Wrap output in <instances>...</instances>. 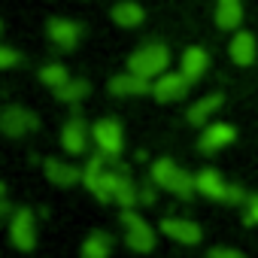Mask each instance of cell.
Wrapping results in <instances>:
<instances>
[{
    "mask_svg": "<svg viewBox=\"0 0 258 258\" xmlns=\"http://www.w3.org/2000/svg\"><path fill=\"white\" fill-rule=\"evenodd\" d=\"M109 164H115V158H109V155H94L91 161H88V167L82 170V182L88 185V191L100 201V204H106V201H115V185H118V179H121V173L112 167L109 170Z\"/></svg>",
    "mask_w": 258,
    "mask_h": 258,
    "instance_id": "1",
    "label": "cell"
},
{
    "mask_svg": "<svg viewBox=\"0 0 258 258\" xmlns=\"http://www.w3.org/2000/svg\"><path fill=\"white\" fill-rule=\"evenodd\" d=\"M152 182L170 195H179V198H191L195 188H198V176L185 173L179 164H173L170 158H158L152 164Z\"/></svg>",
    "mask_w": 258,
    "mask_h": 258,
    "instance_id": "2",
    "label": "cell"
},
{
    "mask_svg": "<svg viewBox=\"0 0 258 258\" xmlns=\"http://www.w3.org/2000/svg\"><path fill=\"white\" fill-rule=\"evenodd\" d=\"M167 64H170V52L161 43H146L127 58V70L140 73L146 79H158L161 73H167Z\"/></svg>",
    "mask_w": 258,
    "mask_h": 258,
    "instance_id": "3",
    "label": "cell"
},
{
    "mask_svg": "<svg viewBox=\"0 0 258 258\" xmlns=\"http://www.w3.org/2000/svg\"><path fill=\"white\" fill-rule=\"evenodd\" d=\"M198 191L213 198V201H225V204H243V191L237 185H228L216 170H201L198 173Z\"/></svg>",
    "mask_w": 258,
    "mask_h": 258,
    "instance_id": "4",
    "label": "cell"
},
{
    "mask_svg": "<svg viewBox=\"0 0 258 258\" xmlns=\"http://www.w3.org/2000/svg\"><path fill=\"white\" fill-rule=\"evenodd\" d=\"M121 222H124V228H127L124 243L131 246L134 252H152V249H155V234H152V228L146 225V219H140L134 210H124V213H121Z\"/></svg>",
    "mask_w": 258,
    "mask_h": 258,
    "instance_id": "5",
    "label": "cell"
},
{
    "mask_svg": "<svg viewBox=\"0 0 258 258\" xmlns=\"http://www.w3.org/2000/svg\"><path fill=\"white\" fill-rule=\"evenodd\" d=\"M10 237L19 249L31 252L37 246V225H34V213L31 210H16L10 219Z\"/></svg>",
    "mask_w": 258,
    "mask_h": 258,
    "instance_id": "6",
    "label": "cell"
},
{
    "mask_svg": "<svg viewBox=\"0 0 258 258\" xmlns=\"http://www.w3.org/2000/svg\"><path fill=\"white\" fill-rule=\"evenodd\" d=\"M91 137L97 143V149L109 158H115L121 152V124L115 118H100L94 127H91Z\"/></svg>",
    "mask_w": 258,
    "mask_h": 258,
    "instance_id": "7",
    "label": "cell"
},
{
    "mask_svg": "<svg viewBox=\"0 0 258 258\" xmlns=\"http://www.w3.org/2000/svg\"><path fill=\"white\" fill-rule=\"evenodd\" d=\"M188 85H191V79L179 70V73H161L158 79H155V85H152V94L161 100V103H170V100H179V97H185L188 94Z\"/></svg>",
    "mask_w": 258,
    "mask_h": 258,
    "instance_id": "8",
    "label": "cell"
},
{
    "mask_svg": "<svg viewBox=\"0 0 258 258\" xmlns=\"http://www.w3.org/2000/svg\"><path fill=\"white\" fill-rule=\"evenodd\" d=\"M37 124H40L37 115L28 112V109H22V106H7L4 115H0V131H4L7 137H22V134L34 131Z\"/></svg>",
    "mask_w": 258,
    "mask_h": 258,
    "instance_id": "9",
    "label": "cell"
},
{
    "mask_svg": "<svg viewBox=\"0 0 258 258\" xmlns=\"http://www.w3.org/2000/svg\"><path fill=\"white\" fill-rule=\"evenodd\" d=\"M109 91H112L115 97H134V94L152 91V82H149L146 76H140V73H131V70H127V73L109 79Z\"/></svg>",
    "mask_w": 258,
    "mask_h": 258,
    "instance_id": "10",
    "label": "cell"
},
{
    "mask_svg": "<svg viewBox=\"0 0 258 258\" xmlns=\"http://www.w3.org/2000/svg\"><path fill=\"white\" fill-rule=\"evenodd\" d=\"M161 231L167 237H173L176 243H201V225L191 222V219H161Z\"/></svg>",
    "mask_w": 258,
    "mask_h": 258,
    "instance_id": "11",
    "label": "cell"
},
{
    "mask_svg": "<svg viewBox=\"0 0 258 258\" xmlns=\"http://www.w3.org/2000/svg\"><path fill=\"white\" fill-rule=\"evenodd\" d=\"M61 143H64V149H67L70 155H82V152H85V146H88V127H85L82 118H70V121L64 124Z\"/></svg>",
    "mask_w": 258,
    "mask_h": 258,
    "instance_id": "12",
    "label": "cell"
},
{
    "mask_svg": "<svg viewBox=\"0 0 258 258\" xmlns=\"http://www.w3.org/2000/svg\"><path fill=\"white\" fill-rule=\"evenodd\" d=\"M234 137H237V131H234L231 124L216 121V124H210L207 131L201 134V149H204V152H216V149H222V146L234 143Z\"/></svg>",
    "mask_w": 258,
    "mask_h": 258,
    "instance_id": "13",
    "label": "cell"
},
{
    "mask_svg": "<svg viewBox=\"0 0 258 258\" xmlns=\"http://www.w3.org/2000/svg\"><path fill=\"white\" fill-rule=\"evenodd\" d=\"M49 37H52L55 46L73 49V46L79 43V25H73V22H67V19H52V22H49Z\"/></svg>",
    "mask_w": 258,
    "mask_h": 258,
    "instance_id": "14",
    "label": "cell"
},
{
    "mask_svg": "<svg viewBox=\"0 0 258 258\" xmlns=\"http://www.w3.org/2000/svg\"><path fill=\"white\" fill-rule=\"evenodd\" d=\"M179 67H182V73L195 82V79H201V76L207 73V67H210V55H207L201 46H191V49H185V52H182Z\"/></svg>",
    "mask_w": 258,
    "mask_h": 258,
    "instance_id": "15",
    "label": "cell"
},
{
    "mask_svg": "<svg viewBox=\"0 0 258 258\" xmlns=\"http://www.w3.org/2000/svg\"><path fill=\"white\" fill-rule=\"evenodd\" d=\"M243 22V4L240 0H216V25L222 31H234Z\"/></svg>",
    "mask_w": 258,
    "mask_h": 258,
    "instance_id": "16",
    "label": "cell"
},
{
    "mask_svg": "<svg viewBox=\"0 0 258 258\" xmlns=\"http://www.w3.org/2000/svg\"><path fill=\"white\" fill-rule=\"evenodd\" d=\"M231 61L240 64V67H249L255 61V37L240 31L234 40H231Z\"/></svg>",
    "mask_w": 258,
    "mask_h": 258,
    "instance_id": "17",
    "label": "cell"
},
{
    "mask_svg": "<svg viewBox=\"0 0 258 258\" xmlns=\"http://www.w3.org/2000/svg\"><path fill=\"white\" fill-rule=\"evenodd\" d=\"M43 170H46L49 182H55V185H73L76 179H82V173L73 164H64V161H55V158H49Z\"/></svg>",
    "mask_w": 258,
    "mask_h": 258,
    "instance_id": "18",
    "label": "cell"
},
{
    "mask_svg": "<svg viewBox=\"0 0 258 258\" xmlns=\"http://www.w3.org/2000/svg\"><path fill=\"white\" fill-rule=\"evenodd\" d=\"M112 249V237L103 231H91L82 243V258H106Z\"/></svg>",
    "mask_w": 258,
    "mask_h": 258,
    "instance_id": "19",
    "label": "cell"
},
{
    "mask_svg": "<svg viewBox=\"0 0 258 258\" xmlns=\"http://www.w3.org/2000/svg\"><path fill=\"white\" fill-rule=\"evenodd\" d=\"M143 7L140 4H131V0H127V4H115L112 7V22L115 25H121V28H137L140 22H143Z\"/></svg>",
    "mask_w": 258,
    "mask_h": 258,
    "instance_id": "20",
    "label": "cell"
},
{
    "mask_svg": "<svg viewBox=\"0 0 258 258\" xmlns=\"http://www.w3.org/2000/svg\"><path fill=\"white\" fill-rule=\"evenodd\" d=\"M219 106H222V94H207V97H201V100L188 109V121H191V124H204Z\"/></svg>",
    "mask_w": 258,
    "mask_h": 258,
    "instance_id": "21",
    "label": "cell"
},
{
    "mask_svg": "<svg viewBox=\"0 0 258 258\" xmlns=\"http://www.w3.org/2000/svg\"><path fill=\"white\" fill-rule=\"evenodd\" d=\"M55 94H58V100L76 103V100H82V97L88 94V82H85V79H70V82H64L61 88H55Z\"/></svg>",
    "mask_w": 258,
    "mask_h": 258,
    "instance_id": "22",
    "label": "cell"
},
{
    "mask_svg": "<svg viewBox=\"0 0 258 258\" xmlns=\"http://www.w3.org/2000/svg\"><path fill=\"white\" fill-rule=\"evenodd\" d=\"M115 201L121 204V210H131V207L140 201V191L134 188V182L127 179L124 173H121V179H118V185H115Z\"/></svg>",
    "mask_w": 258,
    "mask_h": 258,
    "instance_id": "23",
    "label": "cell"
},
{
    "mask_svg": "<svg viewBox=\"0 0 258 258\" xmlns=\"http://www.w3.org/2000/svg\"><path fill=\"white\" fill-rule=\"evenodd\" d=\"M40 79H43L49 88H61L64 82H70V73H67V67H61V64H49V67L40 70Z\"/></svg>",
    "mask_w": 258,
    "mask_h": 258,
    "instance_id": "24",
    "label": "cell"
},
{
    "mask_svg": "<svg viewBox=\"0 0 258 258\" xmlns=\"http://www.w3.org/2000/svg\"><path fill=\"white\" fill-rule=\"evenodd\" d=\"M243 222L246 225H258V198H249V207L243 213Z\"/></svg>",
    "mask_w": 258,
    "mask_h": 258,
    "instance_id": "25",
    "label": "cell"
},
{
    "mask_svg": "<svg viewBox=\"0 0 258 258\" xmlns=\"http://www.w3.org/2000/svg\"><path fill=\"white\" fill-rule=\"evenodd\" d=\"M19 61V55L10 49V46H4V49H0V67H13Z\"/></svg>",
    "mask_w": 258,
    "mask_h": 258,
    "instance_id": "26",
    "label": "cell"
},
{
    "mask_svg": "<svg viewBox=\"0 0 258 258\" xmlns=\"http://www.w3.org/2000/svg\"><path fill=\"white\" fill-rule=\"evenodd\" d=\"M210 258H246L243 252H237V249H213L210 252Z\"/></svg>",
    "mask_w": 258,
    "mask_h": 258,
    "instance_id": "27",
    "label": "cell"
},
{
    "mask_svg": "<svg viewBox=\"0 0 258 258\" xmlns=\"http://www.w3.org/2000/svg\"><path fill=\"white\" fill-rule=\"evenodd\" d=\"M140 201H143V204H152V201H155V188H152V185H143V188H140Z\"/></svg>",
    "mask_w": 258,
    "mask_h": 258,
    "instance_id": "28",
    "label": "cell"
}]
</instances>
